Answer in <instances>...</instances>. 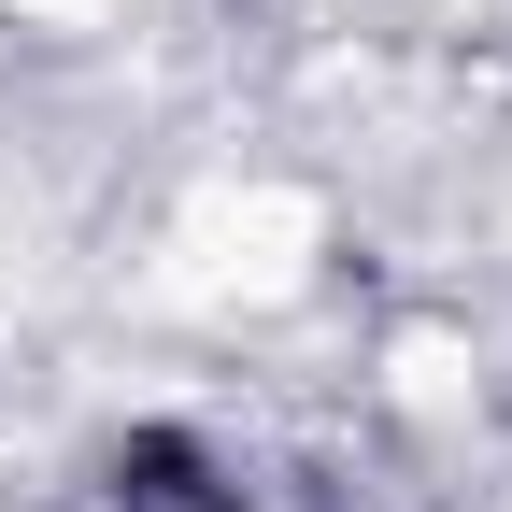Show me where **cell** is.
I'll return each mask as SVG.
<instances>
[{"label": "cell", "mask_w": 512, "mask_h": 512, "mask_svg": "<svg viewBox=\"0 0 512 512\" xmlns=\"http://www.w3.org/2000/svg\"><path fill=\"white\" fill-rule=\"evenodd\" d=\"M100 512H328V498H285V484H256L242 456H214V441L143 427V441L100 470Z\"/></svg>", "instance_id": "cell-1"}]
</instances>
